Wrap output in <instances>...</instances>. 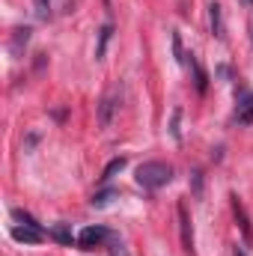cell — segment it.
Instances as JSON below:
<instances>
[{
    "instance_id": "16",
    "label": "cell",
    "mask_w": 253,
    "mask_h": 256,
    "mask_svg": "<svg viewBox=\"0 0 253 256\" xmlns=\"http://www.w3.org/2000/svg\"><path fill=\"white\" fill-rule=\"evenodd\" d=\"M194 194L202 196V173L200 170H194Z\"/></svg>"
},
{
    "instance_id": "9",
    "label": "cell",
    "mask_w": 253,
    "mask_h": 256,
    "mask_svg": "<svg viewBox=\"0 0 253 256\" xmlns=\"http://www.w3.org/2000/svg\"><path fill=\"white\" fill-rule=\"evenodd\" d=\"M51 238H54V242H60V244H66V248H72V242H74V236H72L68 224H54V230H51Z\"/></svg>"
},
{
    "instance_id": "21",
    "label": "cell",
    "mask_w": 253,
    "mask_h": 256,
    "mask_svg": "<svg viewBox=\"0 0 253 256\" xmlns=\"http://www.w3.org/2000/svg\"><path fill=\"white\" fill-rule=\"evenodd\" d=\"M244 3H253V0H244Z\"/></svg>"
},
{
    "instance_id": "7",
    "label": "cell",
    "mask_w": 253,
    "mask_h": 256,
    "mask_svg": "<svg viewBox=\"0 0 253 256\" xmlns=\"http://www.w3.org/2000/svg\"><path fill=\"white\" fill-rule=\"evenodd\" d=\"M208 24H212V33L218 39H224V15H220V3H208Z\"/></svg>"
},
{
    "instance_id": "12",
    "label": "cell",
    "mask_w": 253,
    "mask_h": 256,
    "mask_svg": "<svg viewBox=\"0 0 253 256\" xmlns=\"http://www.w3.org/2000/svg\"><path fill=\"white\" fill-rule=\"evenodd\" d=\"M110 33H114V27H110V24H104V27H102V33H98V48H96V57H98V60L104 57V48H108V42H110Z\"/></svg>"
},
{
    "instance_id": "3",
    "label": "cell",
    "mask_w": 253,
    "mask_h": 256,
    "mask_svg": "<svg viewBox=\"0 0 253 256\" xmlns=\"http://www.w3.org/2000/svg\"><path fill=\"white\" fill-rule=\"evenodd\" d=\"M108 238H110V232H108L104 226H86V230L78 236V244H80L84 250H96V248H102Z\"/></svg>"
},
{
    "instance_id": "11",
    "label": "cell",
    "mask_w": 253,
    "mask_h": 256,
    "mask_svg": "<svg viewBox=\"0 0 253 256\" xmlns=\"http://www.w3.org/2000/svg\"><path fill=\"white\" fill-rule=\"evenodd\" d=\"M110 200H116V191H110V188H108V191L96 194V196L90 200V206H92V208H104V206H110Z\"/></svg>"
},
{
    "instance_id": "20",
    "label": "cell",
    "mask_w": 253,
    "mask_h": 256,
    "mask_svg": "<svg viewBox=\"0 0 253 256\" xmlns=\"http://www.w3.org/2000/svg\"><path fill=\"white\" fill-rule=\"evenodd\" d=\"M250 39H253V27H250Z\"/></svg>"
},
{
    "instance_id": "1",
    "label": "cell",
    "mask_w": 253,
    "mask_h": 256,
    "mask_svg": "<svg viewBox=\"0 0 253 256\" xmlns=\"http://www.w3.org/2000/svg\"><path fill=\"white\" fill-rule=\"evenodd\" d=\"M173 179V167L167 161H146L137 167V185L146 191H158Z\"/></svg>"
},
{
    "instance_id": "8",
    "label": "cell",
    "mask_w": 253,
    "mask_h": 256,
    "mask_svg": "<svg viewBox=\"0 0 253 256\" xmlns=\"http://www.w3.org/2000/svg\"><path fill=\"white\" fill-rule=\"evenodd\" d=\"M232 212H236V218H238V224H242V232H244V242H253L250 220H248V214H244V206L238 202V196H232Z\"/></svg>"
},
{
    "instance_id": "15",
    "label": "cell",
    "mask_w": 253,
    "mask_h": 256,
    "mask_svg": "<svg viewBox=\"0 0 253 256\" xmlns=\"http://www.w3.org/2000/svg\"><path fill=\"white\" fill-rule=\"evenodd\" d=\"M110 256H131V254H128V248L122 242H114V244H110Z\"/></svg>"
},
{
    "instance_id": "13",
    "label": "cell",
    "mask_w": 253,
    "mask_h": 256,
    "mask_svg": "<svg viewBox=\"0 0 253 256\" xmlns=\"http://www.w3.org/2000/svg\"><path fill=\"white\" fill-rule=\"evenodd\" d=\"M122 167H126V158L120 155V158H114V161H110V164L104 167V173H102V179H104V182H108V179H114V176H116V173H120Z\"/></svg>"
},
{
    "instance_id": "6",
    "label": "cell",
    "mask_w": 253,
    "mask_h": 256,
    "mask_svg": "<svg viewBox=\"0 0 253 256\" xmlns=\"http://www.w3.org/2000/svg\"><path fill=\"white\" fill-rule=\"evenodd\" d=\"M236 122H238V126H253V92L238 102V108H236Z\"/></svg>"
},
{
    "instance_id": "5",
    "label": "cell",
    "mask_w": 253,
    "mask_h": 256,
    "mask_svg": "<svg viewBox=\"0 0 253 256\" xmlns=\"http://www.w3.org/2000/svg\"><path fill=\"white\" fill-rule=\"evenodd\" d=\"M42 236H45V232L36 230V226H12V238L21 242V244H39Z\"/></svg>"
},
{
    "instance_id": "10",
    "label": "cell",
    "mask_w": 253,
    "mask_h": 256,
    "mask_svg": "<svg viewBox=\"0 0 253 256\" xmlns=\"http://www.w3.org/2000/svg\"><path fill=\"white\" fill-rule=\"evenodd\" d=\"M30 42V27H18L12 36V54H21V48H27Z\"/></svg>"
},
{
    "instance_id": "14",
    "label": "cell",
    "mask_w": 253,
    "mask_h": 256,
    "mask_svg": "<svg viewBox=\"0 0 253 256\" xmlns=\"http://www.w3.org/2000/svg\"><path fill=\"white\" fill-rule=\"evenodd\" d=\"M173 51H176V60H179V63H188V60H185V51H182V39H179V33H173Z\"/></svg>"
},
{
    "instance_id": "19",
    "label": "cell",
    "mask_w": 253,
    "mask_h": 256,
    "mask_svg": "<svg viewBox=\"0 0 253 256\" xmlns=\"http://www.w3.org/2000/svg\"><path fill=\"white\" fill-rule=\"evenodd\" d=\"M232 256H248V250H244L242 244H236V248H232Z\"/></svg>"
},
{
    "instance_id": "4",
    "label": "cell",
    "mask_w": 253,
    "mask_h": 256,
    "mask_svg": "<svg viewBox=\"0 0 253 256\" xmlns=\"http://www.w3.org/2000/svg\"><path fill=\"white\" fill-rule=\"evenodd\" d=\"M179 232H182V250L185 254H194V230H190V218H188V208L179 202Z\"/></svg>"
},
{
    "instance_id": "2",
    "label": "cell",
    "mask_w": 253,
    "mask_h": 256,
    "mask_svg": "<svg viewBox=\"0 0 253 256\" xmlns=\"http://www.w3.org/2000/svg\"><path fill=\"white\" fill-rule=\"evenodd\" d=\"M120 110V86H110L104 96H102V102H98V126H110L114 122V114Z\"/></svg>"
},
{
    "instance_id": "18",
    "label": "cell",
    "mask_w": 253,
    "mask_h": 256,
    "mask_svg": "<svg viewBox=\"0 0 253 256\" xmlns=\"http://www.w3.org/2000/svg\"><path fill=\"white\" fill-rule=\"evenodd\" d=\"M179 116H182V110H173V137L179 140Z\"/></svg>"
},
{
    "instance_id": "17",
    "label": "cell",
    "mask_w": 253,
    "mask_h": 256,
    "mask_svg": "<svg viewBox=\"0 0 253 256\" xmlns=\"http://www.w3.org/2000/svg\"><path fill=\"white\" fill-rule=\"evenodd\" d=\"M36 15H39V18H48V15H51V12H48V3H45V0H36Z\"/></svg>"
}]
</instances>
